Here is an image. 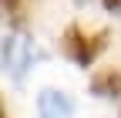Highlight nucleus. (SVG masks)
<instances>
[{
	"instance_id": "5",
	"label": "nucleus",
	"mask_w": 121,
	"mask_h": 118,
	"mask_svg": "<svg viewBox=\"0 0 121 118\" xmlns=\"http://www.w3.org/2000/svg\"><path fill=\"white\" fill-rule=\"evenodd\" d=\"M27 0H0V17H20Z\"/></svg>"
},
{
	"instance_id": "4",
	"label": "nucleus",
	"mask_w": 121,
	"mask_h": 118,
	"mask_svg": "<svg viewBox=\"0 0 121 118\" xmlns=\"http://www.w3.org/2000/svg\"><path fill=\"white\" fill-rule=\"evenodd\" d=\"M91 91H94L98 98H114V95H121V71H101V74H94Z\"/></svg>"
},
{
	"instance_id": "1",
	"label": "nucleus",
	"mask_w": 121,
	"mask_h": 118,
	"mask_svg": "<svg viewBox=\"0 0 121 118\" xmlns=\"http://www.w3.org/2000/svg\"><path fill=\"white\" fill-rule=\"evenodd\" d=\"M60 51H64V57H71L74 64H81V68H87V64H94V57L104 51V34H84V31H78V27H67L64 31V41H60Z\"/></svg>"
},
{
	"instance_id": "3",
	"label": "nucleus",
	"mask_w": 121,
	"mask_h": 118,
	"mask_svg": "<svg viewBox=\"0 0 121 118\" xmlns=\"http://www.w3.org/2000/svg\"><path fill=\"white\" fill-rule=\"evenodd\" d=\"M37 111H40V118H74V101L64 91H40Z\"/></svg>"
},
{
	"instance_id": "7",
	"label": "nucleus",
	"mask_w": 121,
	"mask_h": 118,
	"mask_svg": "<svg viewBox=\"0 0 121 118\" xmlns=\"http://www.w3.org/2000/svg\"><path fill=\"white\" fill-rule=\"evenodd\" d=\"M78 4H84V0H78Z\"/></svg>"
},
{
	"instance_id": "6",
	"label": "nucleus",
	"mask_w": 121,
	"mask_h": 118,
	"mask_svg": "<svg viewBox=\"0 0 121 118\" xmlns=\"http://www.w3.org/2000/svg\"><path fill=\"white\" fill-rule=\"evenodd\" d=\"M104 10H111V14H121V0H104Z\"/></svg>"
},
{
	"instance_id": "8",
	"label": "nucleus",
	"mask_w": 121,
	"mask_h": 118,
	"mask_svg": "<svg viewBox=\"0 0 121 118\" xmlns=\"http://www.w3.org/2000/svg\"><path fill=\"white\" fill-rule=\"evenodd\" d=\"M0 118H4V111H0Z\"/></svg>"
},
{
	"instance_id": "2",
	"label": "nucleus",
	"mask_w": 121,
	"mask_h": 118,
	"mask_svg": "<svg viewBox=\"0 0 121 118\" xmlns=\"http://www.w3.org/2000/svg\"><path fill=\"white\" fill-rule=\"evenodd\" d=\"M30 61H34V44H30L27 34H10V37H4L0 64H4V71H7L13 81H20V78L27 74Z\"/></svg>"
}]
</instances>
